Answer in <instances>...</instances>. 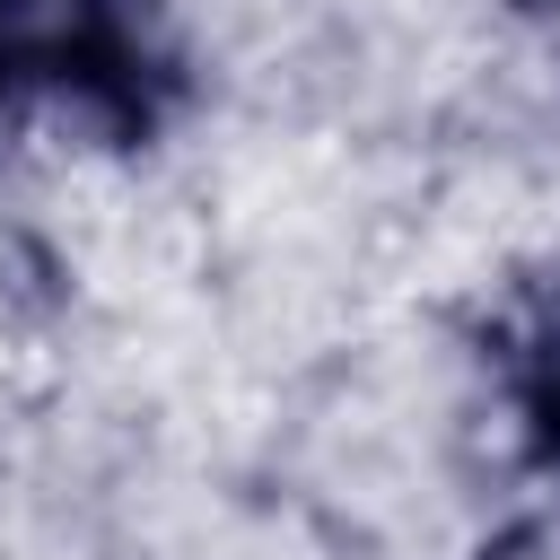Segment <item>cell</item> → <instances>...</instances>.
<instances>
[{
    "mask_svg": "<svg viewBox=\"0 0 560 560\" xmlns=\"http://www.w3.org/2000/svg\"><path fill=\"white\" fill-rule=\"evenodd\" d=\"M481 385L508 429V472L560 499V254L490 306Z\"/></svg>",
    "mask_w": 560,
    "mask_h": 560,
    "instance_id": "obj_2",
    "label": "cell"
},
{
    "mask_svg": "<svg viewBox=\"0 0 560 560\" xmlns=\"http://www.w3.org/2000/svg\"><path fill=\"white\" fill-rule=\"evenodd\" d=\"M201 105L175 0H0V140L70 131L105 158L166 149Z\"/></svg>",
    "mask_w": 560,
    "mask_h": 560,
    "instance_id": "obj_1",
    "label": "cell"
}]
</instances>
